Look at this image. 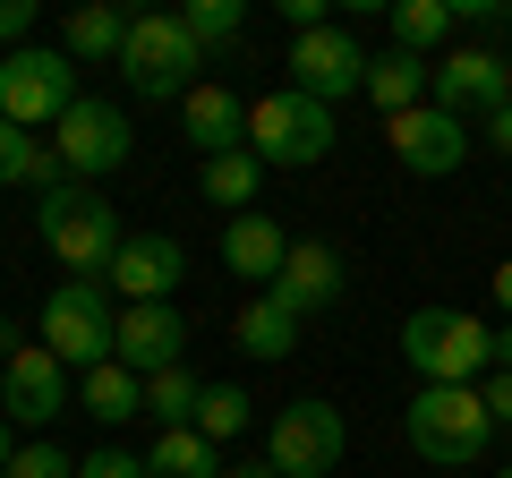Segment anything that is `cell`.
<instances>
[{"label": "cell", "instance_id": "6da1fadb", "mask_svg": "<svg viewBox=\"0 0 512 478\" xmlns=\"http://www.w3.org/2000/svg\"><path fill=\"white\" fill-rule=\"evenodd\" d=\"M402 436H410V453L436 461V470H478L487 444H495V419H487V402H478V385H419Z\"/></svg>", "mask_w": 512, "mask_h": 478}, {"label": "cell", "instance_id": "7a4b0ae2", "mask_svg": "<svg viewBox=\"0 0 512 478\" xmlns=\"http://www.w3.org/2000/svg\"><path fill=\"white\" fill-rule=\"evenodd\" d=\"M43 239H52V257L69 265V282H111V265H120L128 231H120V205H103L94 188H52V197L35 205Z\"/></svg>", "mask_w": 512, "mask_h": 478}, {"label": "cell", "instance_id": "3957f363", "mask_svg": "<svg viewBox=\"0 0 512 478\" xmlns=\"http://www.w3.org/2000/svg\"><path fill=\"white\" fill-rule=\"evenodd\" d=\"M205 52L197 35L180 26V9L171 18H128V43H120V86L137 94V103H188V94L205 86Z\"/></svg>", "mask_w": 512, "mask_h": 478}, {"label": "cell", "instance_id": "277c9868", "mask_svg": "<svg viewBox=\"0 0 512 478\" xmlns=\"http://www.w3.org/2000/svg\"><path fill=\"white\" fill-rule=\"evenodd\" d=\"M402 359L419 368V385H478L495 376V325H478L470 308H419L402 325Z\"/></svg>", "mask_w": 512, "mask_h": 478}, {"label": "cell", "instance_id": "5b68a950", "mask_svg": "<svg viewBox=\"0 0 512 478\" xmlns=\"http://www.w3.org/2000/svg\"><path fill=\"white\" fill-rule=\"evenodd\" d=\"M248 154L265 171H316L333 154V111L308 103L299 86H274L248 103Z\"/></svg>", "mask_w": 512, "mask_h": 478}, {"label": "cell", "instance_id": "8992f818", "mask_svg": "<svg viewBox=\"0 0 512 478\" xmlns=\"http://www.w3.org/2000/svg\"><path fill=\"white\" fill-rule=\"evenodd\" d=\"M43 350H52L60 368H103L111 350H120V316H111V282H60L43 299Z\"/></svg>", "mask_w": 512, "mask_h": 478}, {"label": "cell", "instance_id": "52a82bcc", "mask_svg": "<svg viewBox=\"0 0 512 478\" xmlns=\"http://www.w3.org/2000/svg\"><path fill=\"white\" fill-rule=\"evenodd\" d=\"M77 111V60L69 52H43V43H18L0 60V120L18 129H60Z\"/></svg>", "mask_w": 512, "mask_h": 478}, {"label": "cell", "instance_id": "ba28073f", "mask_svg": "<svg viewBox=\"0 0 512 478\" xmlns=\"http://www.w3.org/2000/svg\"><path fill=\"white\" fill-rule=\"evenodd\" d=\"M342 444H350V427H342V410L333 402H291V410H274V436H265V461H274L282 478H325L333 461H342Z\"/></svg>", "mask_w": 512, "mask_h": 478}, {"label": "cell", "instance_id": "9c48e42d", "mask_svg": "<svg viewBox=\"0 0 512 478\" xmlns=\"http://www.w3.org/2000/svg\"><path fill=\"white\" fill-rule=\"evenodd\" d=\"M384 146H393V163H402L410 180H453V171L470 163V120L419 103V111H402V120H384Z\"/></svg>", "mask_w": 512, "mask_h": 478}, {"label": "cell", "instance_id": "30bf717a", "mask_svg": "<svg viewBox=\"0 0 512 478\" xmlns=\"http://www.w3.org/2000/svg\"><path fill=\"white\" fill-rule=\"evenodd\" d=\"M291 86L308 103H342V94H367V52L350 26H316V35H291Z\"/></svg>", "mask_w": 512, "mask_h": 478}, {"label": "cell", "instance_id": "8fae6325", "mask_svg": "<svg viewBox=\"0 0 512 478\" xmlns=\"http://www.w3.org/2000/svg\"><path fill=\"white\" fill-rule=\"evenodd\" d=\"M60 163H69L77 188L111 180V171L128 163V111H120V103H94V94H77V111L60 120Z\"/></svg>", "mask_w": 512, "mask_h": 478}, {"label": "cell", "instance_id": "7c38bea8", "mask_svg": "<svg viewBox=\"0 0 512 478\" xmlns=\"http://www.w3.org/2000/svg\"><path fill=\"white\" fill-rule=\"evenodd\" d=\"M0 402H9L18 427H52L60 410H69V368H60L43 342H26L18 359H0Z\"/></svg>", "mask_w": 512, "mask_h": 478}, {"label": "cell", "instance_id": "4fadbf2b", "mask_svg": "<svg viewBox=\"0 0 512 478\" xmlns=\"http://www.w3.org/2000/svg\"><path fill=\"white\" fill-rule=\"evenodd\" d=\"M504 69L512 60H495L487 43H453V52L436 60V111H453V120H487V111H504Z\"/></svg>", "mask_w": 512, "mask_h": 478}, {"label": "cell", "instance_id": "5bb4252c", "mask_svg": "<svg viewBox=\"0 0 512 478\" xmlns=\"http://www.w3.org/2000/svg\"><path fill=\"white\" fill-rule=\"evenodd\" d=\"M180 350H188V325H180V308L171 299H146V308H120V359L128 376H163V368H180Z\"/></svg>", "mask_w": 512, "mask_h": 478}, {"label": "cell", "instance_id": "9a60e30c", "mask_svg": "<svg viewBox=\"0 0 512 478\" xmlns=\"http://www.w3.org/2000/svg\"><path fill=\"white\" fill-rule=\"evenodd\" d=\"M342 291H350V274H342V248H325V239H291V265H282V282H274V299L308 325V316H325V308H342Z\"/></svg>", "mask_w": 512, "mask_h": 478}, {"label": "cell", "instance_id": "2e32d148", "mask_svg": "<svg viewBox=\"0 0 512 478\" xmlns=\"http://www.w3.org/2000/svg\"><path fill=\"white\" fill-rule=\"evenodd\" d=\"M282 265H291V231H282L274 214H231V222H222V274H231V282L274 291Z\"/></svg>", "mask_w": 512, "mask_h": 478}, {"label": "cell", "instance_id": "e0dca14e", "mask_svg": "<svg viewBox=\"0 0 512 478\" xmlns=\"http://www.w3.org/2000/svg\"><path fill=\"white\" fill-rule=\"evenodd\" d=\"M180 274H188V248L171 231H137L120 248V265H111V291L128 299V308H146V299H171L180 291Z\"/></svg>", "mask_w": 512, "mask_h": 478}, {"label": "cell", "instance_id": "ac0fdd59", "mask_svg": "<svg viewBox=\"0 0 512 478\" xmlns=\"http://www.w3.org/2000/svg\"><path fill=\"white\" fill-rule=\"evenodd\" d=\"M180 129H188V146H197L205 163H214V154H239L248 146V103H239L222 77H205V86L180 103Z\"/></svg>", "mask_w": 512, "mask_h": 478}, {"label": "cell", "instance_id": "d6986e66", "mask_svg": "<svg viewBox=\"0 0 512 478\" xmlns=\"http://www.w3.org/2000/svg\"><path fill=\"white\" fill-rule=\"evenodd\" d=\"M427 94H436V60H419V52H376L367 60V103H376L384 120L419 111Z\"/></svg>", "mask_w": 512, "mask_h": 478}, {"label": "cell", "instance_id": "ffe728a7", "mask_svg": "<svg viewBox=\"0 0 512 478\" xmlns=\"http://www.w3.org/2000/svg\"><path fill=\"white\" fill-rule=\"evenodd\" d=\"M231 342H239V350H248V359H291V342H299V316H291V308H282V299H274V291H256V299H248V308H239V316H231Z\"/></svg>", "mask_w": 512, "mask_h": 478}, {"label": "cell", "instance_id": "44dd1931", "mask_svg": "<svg viewBox=\"0 0 512 478\" xmlns=\"http://www.w3.org/2000/svg\"><path fill=\"white\" fill-rule=\"evenodd\" d=\"M146 478H231V470H222V444H205L197 427H154Z\"/></svg>", "mask_w": 512, "mask_h": 478}, {"label": "cell", "instance_id": "7402d4cb", "mask_svg": "<svg viewBox=\"0 0 512 478\" xmlns=\"http://www.w3.org/2000/svg\"><path fill=\"white\" fill-rule=\"evenodd\" d=\"M86 410H94L103 427H128V419H146V376H128L120 359L86 368Z\"/></svg>", "mask_w": 512, "mask_h": 478}, {"label": "cell", "instance_id": "603a6c76", "mask_svg": "<svg viewBox=\"0 0 512 478\" xmlns=\"http://www.w3.org/2000/svg\"><path fill=\"white\" fill-rule=\"evenodd\" d=\"M120 43H128L120 9H103V0L69 9V35H60V52H69V60H111V69H120Z\"/></svg>", "mask_w": 512, "mask_h": 478}, {"label": "cell", "instance_id": "cb8c5ba5", "mask_svg": "<svg viewBox=\"0 0 512 478\" xmlns=\"http://www.w3.org/2000/svg\"><path fill=\"white\" fill-rule=\"evenodd\" d=\"M444 43H453V0H402V9H393V52L436 60Z\"/></svg>", "mask_w": 512, "mask_h": 478}, {"label": "cell", "instance_id": "d4e9b609", "mask_svg": "<svg viewBox=\"0 0 512 478\" xmlns=\"http://www.w3.org/2000/svg\"><path fill=\"white\" fill-rule=\"evenodd\" d=\"M197 188H205V205H239V214H256V188H265V163H256L248 146H239V154H214Z\"/></svg>", "mask_w": 512, "mask_h": 478}, {"label": "cell", "instance_id": "484cf974", "mask_svg": "<svg viewBox=\"0 0 512 478\" xmlns=\"http://www.w3.org/2000/svg\"><path fill=\"white\" fill-rule=\"evenodd\" d=\"M197 376H188V368H163V376H146V419L154 427H188V419H197Z\"/></svg>", "mask_w": 512, "mask_h": 478}, {"label": "cell", "instance_id": "4316f807", "mask_svg": "<svg viewBox=\"0 0 512 478\" xmlns=\"http://www.w3.org/2000/svg\"><path fill=\"white\" fill-rule=\"evenodd\" d=\"M248 410H256V402H248L239 385H205V393H197V419H188V427H197L205 444H231L239 427H248Z\"/></svg>", "mask_w": 512, "mask_h": 478}, {"label": "cell", "instance_id": "83f0119b", "mask_svg": "<svg viewBox=\"0 0 512 478\" xmlns=\"http://www.w3.org/2000/svg\"><path fill=\"white\" fill-rule=\"evenodd\" d=\"M180 26L197 35V52H222V43H239V26H248V9L239 0H188Z\"/></svg>", "mask_w": 512, "mask_h": 478}, {"label": "cell", "instance_id": "f1b7e54d", "mask_svg": "<svg viewBox=\"0 0 512 478\" xmlns=\"http://www.w3.org/2000/svg\"><path fill=\"white\" fill-rule=\"evenodd\" d=\"M43 154H52V146H35V129H18V120H0V188H35Z\"/></svg>", "mask_w": 512, "mask_h": 478}, {"label": "cell", "instance_id": "f546056e", "mask_svg": "<svg viewBox=\"0 0 512 478\" xmlns=\"http://www.w3.org/2000/svg\"><path fill=\"white\" fill-rule=\"evenodd\" d=\"M0 478H77V461L60 453V444H26V453L9 461V470H0Z\"/></svg>", "mask_w": 512, "mask_h": 478}, {"label": "cell", "instance_id": "4dcf8cb0", "mask_svg": "<svg viewBox=\"0 0 512 478\" xmlns=\"http://www.w3.org/2000/svg\"><path fill=\"white\" fill-rule=\"evenodd\" d=\"M453 26H470V35H504L512 0H453Z\"/></svg>", "mask_w": 512, "mask_h": 478}, {"label": "cell", "instance_id": "1f68e13d", "mask_svg": "<svg viewBox=\"0 0 512 478\" xmlns=\"http://www.w3.org/2000/svg\"><path fill=\"white\" fill-rule=\"evenodd\" d=\"M77 478H146V453H120V444H103V453L77 461Z\"/></svg>", "mask_w": 512, "mask_h": 478}, {"label": "cell", "instance_id": "d6a6232c", "mask_svg": "<svg viewBox=\"0 0 512 478\" xmlns=\"http://www.w3.org/2000/svg\"><path fill=\"white\" fill-rule=\"evenodd\" d=\"M478 402H487V419H495V427H512V376L495 368L487 385H478Z\"/></svg>", "mask_w": 512, "mask_h": 478}, {"label": "cell", "instance_id": "836d02e7", "mask_svg": "<svg viewBox=\"0 0 512 478\" xmlns=\"http://www.w3.org/2000/svg\"><path fill=\"white\" fill-rule=\"evenodd\" d=\"M35 26V0H0V43H18Z\"/></svg>", "mask_w": 512, "mask_h": 478}, {"label": "cell", "instance_id": "e575fe53", "mask_svg": "<svg viewBox=\"0 0 512 478\" xmlns=\"http://www.w3.org/2000/svg\"><path fill=\"white\" fill-rule=\"evenodd\" d=\"M487 146H495V154H512V103H504V111H487Z\"/></svg>", "mask_w": 512, "mask_h": 478}, {"label": "cell", "instance_id": "d590c367", "mask_svg": "<svg viewBox=\"0 0 512 478\" xmlns=\"http://www.w3.org/2000/svg\"><path fill=\"white\" fill-rule=\"evenodd\" d=\"M495 299H504V325H512V257L495 265Z\"/></svg>", "mask_w": 512, "mask_h": 478}, {"label": "cell", "instance_id": "8d00e7d4", "mask_svg": "<svg viewBox=\"0 0 512 478\" xmlns=\"http://www.w3.org/2000/svg\"><path fill=\"white\" fill-rule=\"evenodd\" d=\"M18 350H26V333L9 325V316H0V359H18Z\"/></svg>", "mask_w": 512, "mask_h": 478}, {"label": "cell", "instance_id": "74e56055", "mask_svg": "<svg viewBox=\"0 0 512 478\" xmlns=\"http://www.w3.org/2000/svg\"><path fill=\"white\" fill-rule=\"evenodd\" d=\"M495 368L512 376V325H495Z\"/></svg>", "mask_w": 512, "mask_h": 478}, {"label": "cell", "instance_id": "f35d334b", "mask_svg": "<svg viewBox=\"0 0 512 478\" xmlns=\"http://www.w3.org/2000/svg\"><path fill=\"white\" fill-rule=\"evenodd\" d=\"M231 478H282L274 461H231Z\"/></svg>", "mask_w": 512, "mask_h": 478}, {"label": "cell", "instance_id": "ab89813d", "mask_svg": "<svg viewBox=\"0 0 512 478\" xmlns=\"http://www.w3.org/2000/svg\"><path fill=\"white\" fill-rule=\"evenodd\" d=\"M9 461H18V436H9V419H0V470H9Z\"/></svg>", "mask_w": 512, "mask_h": 478}, {"label": "cell", "instance_id": "60d3db41", "mask_svg": "<svg viewBox=\"0 0 512 478\" xmlns=\"http://www.w3.org/2000/svg\"><path fill=\"white\" fill-rule=\"evenodd\" d=\"M504 103H512V69H504Z\"/></svg>", "mask_w": 512, "mask_h": 478}, {"label": "cell", "instance_id": "b9f144b4", "mask_svg": "<svg viewBox=\"0 0 512 478\" xmlns=\"http://www.w3.org/2000/svg\"><path fill=\"white\" fill-rule=\"evenodd\" d=\"M495 478H512V470H495Z\"/></svg>", "mask_w": 512, "mask_h": 478}]
</instances>
